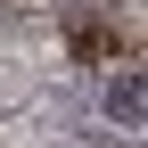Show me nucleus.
Segmentation results:
<instances>
[{
  "mask_svg": "<svg viewBox=\"0 0 148 148\" xmlns=\"http://www.w3.org/2000/svg\"><path fill=\"white\" fill-rule=\"evenodd\" d=\"M99 107H107V123L132 140V132H140V115H148V82H140V66H115V74H107Z\"/></svg>",
  "mask_w": 148,
  "mask_h": 148,
  "instance_id": "1",
  "label": "nucleus"
}]
</instances>
